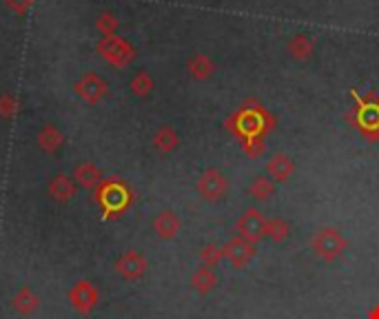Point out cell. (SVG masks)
Returning a JSON list of instances; mask_svg holds the SVG:
<instances>
[{
	"instance_id": "1",
	"label": "cell",
	"mask_w": 379,
	"mask_h": 319,
	"mask_svg": "<svg viewBox=\"0 0 379 319\" xmlns=\"http://www.w3.org/2000/svg\"><path fill=\"white\" fill-rule=\"evenodd\" d=\"M348 249V239L333 226L317 229L311 237V251L317 259H322L326 264L337 262Z\"/></svg>"
},
{
	"instance_id": "2",
	"label": "cell",
	"mask_w": 379,
	"mask_h": 319,
	"mask_svg": "<svg viewBox=\"0 0 379 319\" xmlns=\"http://www.w3.org/2000/svg\"><path fill=\"white\" fill-rule=\"evenodd\" d=\"M195 189H197V195L202 197L204 202L215 204V202H222V199L229 195L231 184H229V177L222 171L207 169L202 175H199Z\"/></svg>"
},
{
	"instance_id": "3",
	"label": "cell",
	"mask_w": 379,
	"mask_h": 319,
	"mask_svg": "<svg viewBox=\"0 0 379 319\" xmlns=\"http://www.w3.org/2000/svg\"><path fill=\"white\" fill-rule=\"evenodd\" d=\"M266 222L269 219L264 217V213L251 206L239 215V219L235 222V235L257 244V242H262V239H266Z\"/></svg>"
},
{
	"instance_id": "4",
	"label": "cell",
	"mask_w": 379,
	"mask_h": 319,
	"mask_svg": "<svg viewBox=\"0 0 379 319\" xmlns=\"http://www.w3.org/2000/svg\"><path fill=\"white\" fill-rule=\"evenodd\" d=\"M222 246H224V259L235 271H244L257 257V244L249 242V239L237 237V235H233Z\"/></svg>"
},
{
	"instance_id": "5",
	"label": "cell",
	"mask_w": 379,
	"mask_h": 319,
	"mask_svg": "<svg viewBox=\"0 0 379 319\" xmlns=\"http://www.w3.org/2000/svg\"><path fill=\"white\" fill-rule=\"evenodd\" d=\"M149 271V259L140 253V251H125L115 259V273L127 279V282H137V279H142Z\"/></svg>"
},
{
	"instance_id": "6",
	"label": "cell",
	"mask_w": 379,
	"mask_h": 319,
	"mask_svg": "<svg viewBox=\"0 0 379 319\" xmlns=\"http://www.w3.org/2000/svg\"><path fill=\"white\" fill-rule=\"evenodd\" d=\"M67 297H69L71 306H73L80 315L93 313L95 306H98V302H100V293H98V288L89 282V279H80V282H76V284L69 288Z\"/></svg>"
},
{
	"instance_id": "7",
	"label": "cell",
	"mask_w": 379,
	"mask_h": 319,
	"mask_svg": "<svg viewBox=\"0 0 379 319\" xmlns=\"http://www.w3.org/2000/svg\"><path fill=\"white\" fill-rule=\"evenodd\" d=\"M182 231V219L177 217L175 211L165 209L153 217V233L162 239V242H171Z\"/></svg>"
},
{
	"instance_id": "8",
	"label": "cell",
	"mask_w": 379,
	"mask_h": 319,
	"mask_svg": "<svg viewBox=\"0 0 379 319\" xmlns=\"http://www.w3.org/2000/svg\"><path fill=\"white\" fill-rule=\"evenodd\" d=\"M189 284H191V288H193L199 297H207V295H211V293L217 288L219 277H217L215 268L199 264V266L193 271V275H191V279H189Z\"/></svg>"
},
{
	"instance_id": "9",
	"label": "cell",
	"mask_w": 379,
	"mask_h": 319,
	"mask_svg": "<svg viewBox=\"0 0 379 319\" xmlns=\"http://www.w3.org/2000/svg\"><path fill=\"white\" fill-rule=\"evenodd\" d=\"M11 308L18 313V315H23V317H29V315H33L38 308H40V297H38V293L31 288V286H20L16 293H14V297H11Z\"/></svg>"
},
{
	"instance_id": "10",
	"label": "cell",
	"mask_w": 379,
	"mask_h": 319,
	"mask_svg": "<svg viewBox=\"0 0 379 319\" xmlns=\"http://www.w3.org/2000/svg\"><path fill=\"white\" fill-rule=\"evenodd\" d=\"M293 171H295V162L286 153H275L266 162V173H269V177L275 179V182H286V179L293 175Z\"/></svg>"
},
{
	"instance_id": "11",
	"label": "cell",
	"mask_w": 379,
	"mask_h": 319,
	"mask_svg": "<svg viewBox=\"0 0 379 319\" xmlns=\"http://www.w3.org/2000/svg\"><path fill=\"white\" fill-rule=\"evenodd\" d=\"M100 202L109 213H120L129 206V193L120 187V184H111L107 189H103V195H100Z\"/></svg>"
},
{
	"instance_id": "12",
	"label": "cell",
	"mask_w": 379,
	"mask_h": 319,
	"mask_svg": "<svg viewBox=\"0 0 379 319\" xmlns=\"http://www.w3.org/2000/svg\"><path fill=\"white\" fill-rule=\"evenodd\" d=\"M49 195L56 199V202H69V199L76 195V189L67 175H56L49 184Z\"/></svg>"
},
{
	"instance_id": "13",
	"label": "cell",
	"mask_w": 379,
	"mask_h": 319,
	"mask_svg": "<svg viewBox=\"0 0 379 319\" xmlns=\"http://www.w3.org/2000/svg\"><path fill=\"white\" fill-rule=\"evenodd\" d=\"M249 193L253 199H257V202H266V199H271L275 195V184L273 179L269 175H257L253 177V182L249 187Z\"/></svg>"
},
{
	"instance_id": "14",
	"label": "cell",
	"mask_w": 379,
	"mask_h": 319,
	"mask_svg": "<svg viewBox=\"0 0 379 319\" xmlns=\"http://www.w3.org/2000/svg\"><path fill=\"white\" fill-rule=\"evenodd\" d=\"M289 235H291V224L284 217H273L266 222V239H271L273 244L286 242Z\"/></svg>"
},
{
	"instance_id": "15",
	"label": "cell",
	"mask_w": 379,
	"mask_h": 319,
	"mask_svg": "<svg viewBox=\"0 0 379 319\" xmlns=\"http://www.w3.org/2000/svg\"><path fill=\"white\" fill-rule=\"evenodd\" d=\"M224 259V246L222 244H215V242H209L202 246V251H199V262H202L204 266H211L215 268L219 262Z\"/></svg>"
},
{
	"instance_id": "16",
	"label": "cell",
	"mask_w": 379,
	"mask_h": 319,
	"mask_svg": "<svg viewBox=\"0 0 379 319\" xmlns=\"http://www.w3.org/2000/svg\"><path fill=\"white\" fill-rule=\"evenodd\" d=\"M155 147L160 151H171L177 147V135L171 131V129H162L157 135H155Z\"/></svg>"
},
{
	"instance_id": "17",
	"label": "cell",
	"mask_w": 379,
	"mask_h": 319,
	"mask_svg": "<svg viewBox=\"0 0 379 319\" xmlns=\"http://www.w3.org/2000/svg\"><path fill=\"white\" fill-rule=\"evenodd\" d=\"M76 177H78V182L83 184V187H93V184L98 182V179H100L98 171H95L91 164H87V167H78Z\"/></svg>"
},
{
	"instance_id": "18",
	"label": "cell",
	"mask_w": 379,
	"mask_h": 319,
	"mask_svg": "<svg viewBox=\"0 0 379 319\" xmlns=\"http://www.w3.org/2000/svg\"><path fill=\"white\" fill-rule=\"evenodd\" d=\"M40 142H43V147L47 149V151H53L58 145H60V137H58V133L56 131H45L43 135H40Z\"/></svg>"
}]
</instances>
